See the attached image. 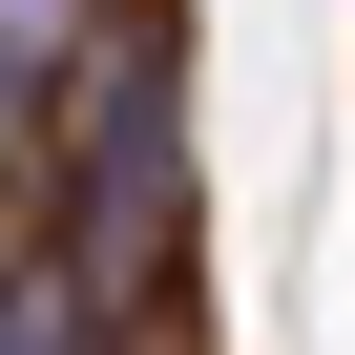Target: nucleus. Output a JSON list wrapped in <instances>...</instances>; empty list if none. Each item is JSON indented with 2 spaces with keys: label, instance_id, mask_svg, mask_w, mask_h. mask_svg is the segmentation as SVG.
Here are the masks:
<instances>
[{
  "label": "nucleus",
  "instance_id": "f257e3e1",
  "mask_svg": "<svg viewBox=\"0 0 355 355\" xmlns=\"http://www.w3.org/2000/svg\"><path fill=\"white\" fill-rule=\"evenodd\" d=\"M42 105H63V63H21V42H0V167L42 146Z\"/></svg>",
  "mask_w": 355,
  "mask_h": 355
}]
</instances>
